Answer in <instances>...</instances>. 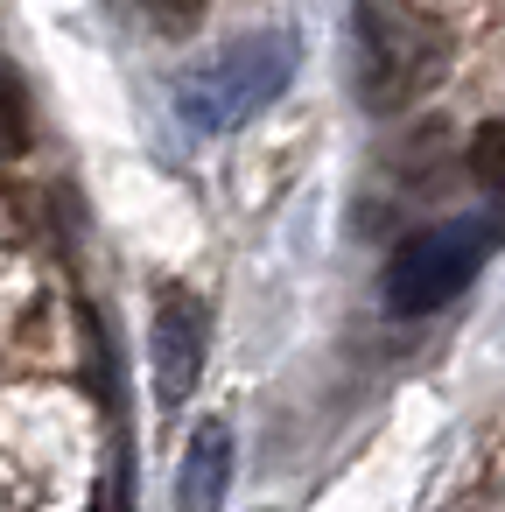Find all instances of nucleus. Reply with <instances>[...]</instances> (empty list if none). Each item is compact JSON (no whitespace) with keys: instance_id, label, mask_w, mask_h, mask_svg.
<instances>
[{"instance_id":"nucleus-1","label":"nucleus","mask_w":505,"mask_h":512,"mask_svg":"<svg viewBox=\"0 0 505 512\" xmlns=\"http://www.w3.org/2000/svg\"><path fill=\"white\" fill-rule=\"evenodd\" d=\"M295 78V36L288 29H260V36H239L225 43L218 57H204L197 71H183L176 85V113L197 127V134H232L246 127L253 113H267Z\"/></svg>"},{"instance_id":"nucleus-2","label":"nucleus","mask_w":505,"mask_h":512,"mask_svg":"<svg viewBox=\"0 0 505 512\" xmlns=\"http://www.w3.org/2000/svg\"><path fill=\"white\" fill-rule=\"evenodd\" d=\"M498 246V225L491 218H449L435 232H414L393 246L386 260V302L400 316H421V309H442L449 295H463L484 267V253Z\"/></svg>"},{"instance_id":"nucleus-3","label":"nucleus","mask_w":505,"mask_h":512,"mask_svg":"<svg viewBox=\"0 0 505 512\" xmlns=\"http://www.w3.org/2000/svg\"><path fill=\"white\" fill-rule=\"evenodd\" d=\"M204 351H211V309L197 288H162L155 323H148V358H155V400L183 407L204 379Z\"/></svg>"},{"instance_id":"nucleus-4","label":"nucleus","mask_w":505,"mask_h":512,"mask_svg":"<svg viewBox=\"0 0 505 512\" xmlns=\"http://www.w3.org/2000/svg\"><path fill=\"white\" fill-rule=\"evenodd\" d=\"M225 484H232V435H225L218 421H204V428L190 435V449H183V484H176V498H183L190 512H211V505L225 498Z\"/></svg>"},{"instance_id":"nucleus-5","label":"nucleus","mask_w":505,"mask_h":512,"mask_svg":"<svg viewBox=\"0 0 505 512\" xmlns=\"http://www.w3.org/2000/svg\"><path fill=\"white\" fill-rule=\"evenodd\" d=\"M141 8H148V22L169 29V36H190V29L204 22V0H141Z\"/></svg>"},{"instance_id":"nucleus-6","label":"nucleus","mask_w":505,"mask_h":512,"mask_svg":"<svg viewBox=\"0 0 505 512\" xmlns=\"http://www.w3.org/2000/svg\"><path fill=\"white\" fill-rule=\"evenodd\" d=\"M470 169H477V183H505V127H484V134H477Z\"/></svg>"},{"instance_id":"nucleus-7","label":"nucleus","mask_w":505,"mask_h":512,"mask_svg":"<svg viewBox=\"0 0 505 512\" xmlns=\"http://www.w3.org/2000/svg\"><path fill=\"white\" fill-rule=\"evenodd\" d=\"M22 134H29V113H22V92L8 85V71H0V141H8V148H22Z\"/></svg>"}]
</instances>
